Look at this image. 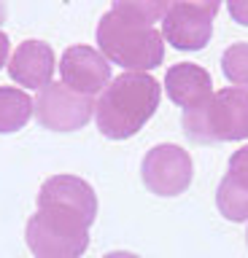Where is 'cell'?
I'll return each mask as SVG.
<instances>
[{"label":"cell","instance_id":"1","mask_svg":"<svg viewBox=\"0 0 248 258\" xmlns=\"http://www.w3.org/2000/svg\"><path fill=\"white\" fill-rule=\"evenodd\" d=\"M97 218V197L84 177L54 175L38 191V213L25 237L35 258H81L89 247V226Z\"/></svg>","mask_w":248,"mask_h":258},{"label":"cell","instance_id":"2","mask_svg":"<svg viewBox=\"0 0 248 258\" xmlns=\"http://www.w3.org/2000/svg\"><path fill=\"white\" fill-rule=\"evenodd\" d=\"M162 89L148 73H122L100 92L94 102L97 129L108 140H127L138 135L157 113Z\"/></svg>","mask_w":248,"mask_h":258},{"label":"cell","instance_id":"3","mask_svg":"<svg viewBox=\"0 0 248 258\" xmlns=\"http://www.w3.org/2000/svg\"><path fill=\"white\" fill-rule=\"evenodd\" d=\"M100 54L108 62L122 64L130 73H146L162 64L165 38L151 24L127 19V16L108 11L97 24Z\"/></svg>","mask_w":248,"mask_h":258},{"label":"cell","instance_id":"4","mask_svg":"<svg viewBox=\"0 0 248 258\" xmlns=\"http://www.w3.org/2000/svg\"><path fill=\"white\" fill-rule=\"evenodd\" d=\"M183 135L191 143H235L248 137V89H221L197 108L183 110Z\"/></svg>","mask_w":248,"mask_h":258},{"label":"cell","instance_id":"5","mask_svg":"<svg viewBox=\"0 0 248 258\" xmlns=\"http://www.w3.org/2000/svg\"><path fill=\"white\" fill-rule=\"evenodd\" d=\"M33 113L38 124L52 132H76L89 124L94 116V100L86 94L73 92L65 84H52L38 89V97L33 100Z\"/></svg>","mask_w":248,"mask_h":258},{"label":"cell","instance_id":"6","mask_svg":"<svg viewBox=\"0 0 248 258\" xmlns=\"http://www.w3.org/2000/svg\"><path fill=\"white\" fill-rule=\"evenodd\" d=\"M191 175H194V164L191 156L181 145L162 143L154 145L140 164V177L146 188L157 197H178L189 188Z\"/></svg>","mask_w":248,"mask_h":258},{"label":"cell","instance_id":"7","mask_svg":"<svg viewBox=\"0 0 248 258\" xmlns=\"http://www.w3.org/2000/svg\"><path fill=\"white\" fill-rule=\"evenodd\" d=\"M62 84L78 94H97L111 84V64L97 48L92 46H70L60 62Z\"/></svg>","mask_w":248,"mask_h":258},{"label":"cell","instance_id":"8","mask_svg":"<svg viewBox=\"0 0 248 258\" xmlns=\"http://www.w3.org/2000/svg\"><path fill=\"white\" fill-rule=\"evenodd\" d=\"M213 19L197 8L189 6H170L162 19V38L181 51H200L211 43Z\"/></svg>","mask_w":248,"mask_h":258},{"label":"cell","instance_id":"9","mask_svg":"<svg viewBox=\"0 0 248 258\" xmlns=\"http://www.w3.org/2000/svg\"><path fill=\"white\" fill-rule=\"evenodd\" d=\"M9 76L19 86L43 89L52 84L54 76V51L43 40H25L9 59Z\"/></svg>","mask_w":248,"mask_h":258},{"label":"cell","instance_id":"10","mask_svg":"<svg viewBox=\"0 0 248 258\" xmlns=\"http://www.w3.org/2000/svg\"><path fill=\"white\" fill-rule=\"evenodd\" d=\"M216 205L227 221H248V145L232 153L227 175L216 191Z\"/></svg>","mask_w":248,"mask_h":258},{"label":"cell","instance_id":"11","mask_svg":"<svg viewBox=\"0 0 248 258\" xmlns=\"http://www.w3.org/2000/svg\"><path fill=\"white\" fill-rule=\"evenodd\" d=\"M165 89H167V97L175 105L189 110V108H197L200 102H205L213 94V81L205 68L191 64V62H181L167 70Z\"/></svg>","mask_w":248,"mask_h":258},{"label":"cell","instance_id":"12","mask_svg":"<svg viewBox=\"0 0 248 258\" xmlns=\"http://www.w3.org/2000/svg\"><path fill=\"white\" fill-rule=\"evenodd\" d=\"M33 116V100L27 92L14 86H0V135L17 132Z\"/></svg>","mask_w":248,"mask_h":258},{"label":"cell","instance_id":"13","mask_svg":"<svg viewBox=\"0 0 248 258\" xmlns=\"http://www.w3.org/2000/svg\"><path fill=\"white\" fill-rule=\"evenodd\" d=\"M167 8H170V0H114V8H111V11L154 27V22L165 19Z\"/></svg>","mask_w":248,"mask_h":258},{"label":"cell","instance_id":"14","mask_svg":"<svg viewBox=\"0 0 248 258\" xmlns=\"http://www.w3.org/2000/svg\"><path fill=\"white\" fill-rule=\"evenodd\" d=\"M221 70L229 84L248 89V43H232L221 56Z\"/></svg>","mask_w":248,"mask_h":258},{"label":"cell","instance_id":"15","mask_svg":"<svg viewBox=\"0 0 248 258\" xmlns=\"http://www.w3.org/2000/svg\"><path fill=\"white\" fill-rule=\"evenodd\" d=\"M175 6H189V8H197V11H203L208 14L213 19L216 14H219V8H221V0H173Z\"/></svg>","mask_w":248,"mask_h":258},{"label":"cell","instance_id":"16","mask_svg":"<svg viewBox=\"0 0 248 258\" xmlns=\"http://www.w3.org/2000/svg\"><path fill=\"white\" fill-rule=\"evenodd\" d=\"M227 8H229V16L237 24L248 27V0H227Z\"/></svg>","mask_w":248,"mask_h":258},{"label":"cell","instance_id":"17","mask_svg":"<svg viewBox=\"0 0 248 258\" xmlns=\"http://www.w3.org/2000/svg\"><path fill=\"white\" fill-rule=\"evenodd\" d=\"M9 62V35L6 32H0V68Z\"/></svg>","mask_w":248,"mask_h":258},{"label":"cell","instance_id":"18","mask_svg":"<svg viewBox=\"0 0 248 258\" xmlns=\"http://www.w3.org/2000/svg\"><path fill=\"white\" fill-rule=\"evenodd\" d=\"M103 258H140V255L127 253V250H116V253H108V255H103Z\"/></svg>","mask_w":248,"mask_h":258},{"label":"cell","instance_id":"19","mask_svg":"<svg viewBox=\"0 0 248 258\" xmlns=\"http://www.w3.org/2000/svg\"><path fill=\"white\" fill-rule=\"evenodd\" d=\"M3 19H6V3L0 0V24H3Z\"/></svg>","mask_w":248,"mask_h":258},{"label":"cell","instance_id":"20","mask_svg":"<svg viewBox=\"0 0 248 258\" xmlns=\"http://www.w3.org/2000/svg\"><path fill=\"white\" fill-rule=\"evenodd\" d=\"M245 237H248V234H245Z\"/></svg>","mask_w":248,"mask_h":258}]
</instances>
